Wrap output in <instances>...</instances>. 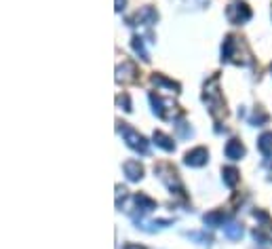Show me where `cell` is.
<instances>
[{
    "label": "cell",
    "mask_w": 272,
    "mask_h": 249,
    "mask_svg": "<svg viewBox=\"0 0 272 249\" xmlns=\"http://www.w3.org/2000/svg\"><path fill=\"white\" fill-rule=\"evenodd\" d=\"M120 133H122V137H125V142H127L129 148H133V150L142 152V154L148 152V142L144 139V135H139V133H137L135 129H131V127H127V124H122Z\"/></svg>",
    "instance_id": "6da1fadb"
},
{
    "label": "cell",
    "mask_w": 272,
    "mask_h": 249,
    "mask_svg": "<svg viewBox=\"0 0 272 249\" xmlns=\"http://www.w3.org/2000/svg\"><path fill=\"white\" fill-rule=\"evenodd\" d=\"M228 19L232 23H245L251 19V11L249 6H247L245 2H234L232 6H228Z\"/></svg>",
    "instance_id": "7a4b0ae2"
},
{
    "label": "cell",
    "mask_w": 272,
    "mask_h": 249,
    "mask_svg": "<svg viewBox=\"0 0 272 249\" xmlns=\"http://www.w3.org/2000/svg\"><path fill=\"white\" fill-rule=\"evenodd\" d=\"M207 159H209L207 148L198 146V148H194V150H190L188 154H186V165H190V167H203L205 163H207Z\"/></svg>",
    "instance_id": "3957f363"
},
{
    "label": "cell",
    "mask_w": 272,
    "mask_h": 249,
    "mask_svg": "<svg viewBox=\"0 0 272 249\" xmlns=\"http://www.w3.org/2000/svg\"><path fill=\"white\" fill-rule=\"evenodd\" d=\"M224 152H226V157L230 161H238V159L245 157V146L240 144V139H230L226 144V148H224Z\"/></svg>",
    "instance_id": "277c9868"
},
{
    "label": "cell",
    "mask_w": 272,
    "mask_h": 249,
    "mask_svg": "<svg viewBox=\"0 0 272 249\" xmlns=\"http://www.w3.org/2000/svg\"><path fill=\"white\" fill-rule=\"evenodd\" d=\"M122 171L127 173L131 182H139L144 177V167L139 165V161H127L125 165H122Z\"/></svg>",
    "instance_id": "5b68a950"
},
{
    "label": "cell",
    "mask_w": 272,
    "mask_h": 249,
    "mask_svg": "<svg viewBox=\"0 0 272 249\" xmlns=\"http://www.w3.org/2000/svg\"><path fill=\"white\" fill-rule=\"evenodd\" d=\"M158 19V13L152 9V6H146V9H142L137 13V21L139 23H146V26H152V23H156Z\"/></svg>",
    "instance_id": "8992f818"
},
{
    "label": "cell",
    "mask_w": 272,
    "mask_h": 249,
    "mask_svg": "<svg viewBox=\"0 0 272 249\" xmlns=\"http://www.w3.org/2000/svg\"><path fill=\"white\" fill-rule=\"evenodd\" d=\"M154 144H156V146H160L162 150H167V152L175 150V144H173V139H171L169 135H165V133H162V131H154Z\"/></svg>",
    "instance_id": "52a82bcc"
},
{
    "label": "cell",
    "mask_w": 272,
    "mask_h": 249,
    "mask_svg": "<svg viewBox=\"0 0 272 249\" xmlns=\"http://www.w3.org/2000/svg\"><path fill=\"white\" fill-rule=\"evenodd\" d=\"M258 148H260V152L264 154V157H270V154H272V133H270V131H268V133H264L258 139Z\"/></svg>",
    "instance_id": "ba28073f"
},
{
    "label": "cell",
    "mask_w": 272,
    "mask_h": 249,
    "mask_svg": "<svg viewBox=\"0 0 272 249\" xmlns=\"http://www.w3.org/2000/svg\"><path fill=\"white\" fill-rule=\"evenodd\" d=\"M135 203L142 211H152V209L156 207V203H154L150 197H146V194H135Z\"/></svg>",
    "instance_id": "9c48e42d"
},
{
    "label": "cell",
    "mask_w": 272,
    "mask_h": 249,
    "mask_svg": "<svg viewBox=\"0 0 272 249\" xmlns=\"http://www.w3.org/2000/svg\"><path fill=\"white\" fill-rule=\"evenodd\" d=\"M236 182H238V171L234 167H224V184L234 188Z\"/></svg>",
    "instance_id": "30bf717a"
},
{
    "label": "cell",
    "mask_w": 272,
    "mask_h": 249,
    "mask_svg": "<svg viewBox=\"0 0 272 249\" xmlns=\"http://www.w3.org/2000/svg\"><path fill=\"white\" fill-rule=\"evenodd\" d=\"M224 220H226L224 211H211V213L205 215V224H207V226H222Z\"/></svg>",
    "instance_id": "8fae6325"
},
{
    "label": "cell",
    "mask_w": 272,
    "mask_h": 249,
    "mask_svg": "<svg viewBox=\"0 0 272 249\" xmlns=\"http://www.w3.org/2000/svg\"><path fill=\"white\" fill-rule=\"evenodd\" d=\"M224 232H226L230 239H240V235H243V228H240L238 224H230V226L224 228Z\"/></svg>",
    "instance_id": "7c38bea8"
},
{
    "label": "cell",
    "mask_w": 272,
    "mask_h": 249,
    "mask_svg": "<svg viewBox=\"0 0 272 249\" xmlns=\"http://www.w3.org/2000/svg\"><path fill=\"white\" fill-rule=\"evenodd\" d=\"M133 49L139 53V55H142V59H144V61L150 59V57H148V53H146V49H144V42H142V38H139V36H135V38H133Z\"/></svg>",
    "instance_id": "4fadbf2b"
},
{
    "label": "cell",
    "mask_w": 272,
    "mask_h": 249,
    "mask_svg": "<svg viewBox=\"0 0 272 249\" xmlns=\"http://www.w3.org/2000/svg\"><path fill=\"white\" fill-rule=\"evenodd\" d=\"M264 121H268V116H266V114H262V112H260V114L255 112V114H253V119H251L253 124H255V123H264Z\"/></svg>",
    "instance_id": "5bb4252c"
},
{
    "label": "cell",
    "mask_w": 272,
    "mask_h": 249,
    "mask_svg": "<svg viewBox=\"0 0 272 249\" xmlns=\"http://www.w3.org/2000/svg\"><path fill=\"white\" fill-rule=\"evenodd\" d=\"M118 104H125V110L131 112V104H129V95H127V93L122 97H118Z\"/></svg>",
    "instance_id": "9a60e30c"
},
{
    "label": "cell",
    "mask_w": 272,
    "mask_h": 249,
    "mask_svg": "<svg viewBox=\"0 0 272 249\" xmlns=\"http://www.w3.org/2000/svg\"><path fill=\"white\" fill-rule=\"evenodd\" d=\"M122 4H125V0H116V11H120Z\"/></svg>",
    "instance_id": "2e32d148"
},
{
    "label": "cell",
    "mask_w": 272,
    "mask_h": 249,
    "mask_svg": "<svg viewBox=\"0 0 272 249\" xmlns=\"http://www.w3.org/2000/svg\"><path fill=\"white\" fill-rule=\"evenodd\" d=\"M125 249H144V247H139V245H131V243H129V245H125Z\"/></svg>",
    "instance_id": "e0dca14e"
}]
</instances>
